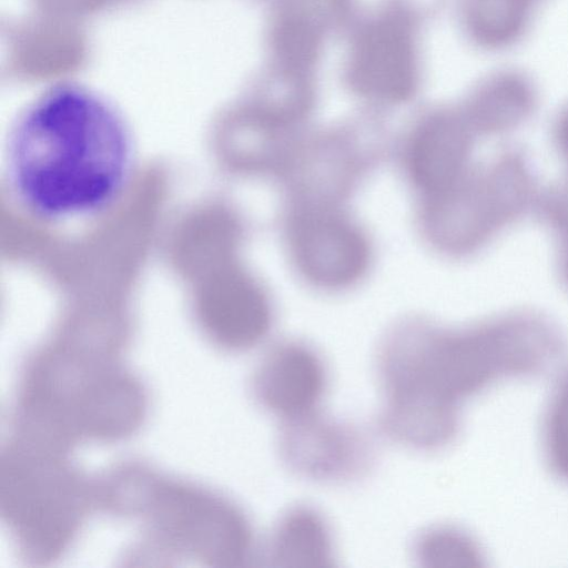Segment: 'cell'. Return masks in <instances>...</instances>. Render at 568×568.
I'll list each match as a JSON object with an SVG mask.
<instances>
[{"instance_id":"7c38bea8","label":"cell","mask_w":568,"mask_h":568,"mask_svg":"<svg viewBox=\"0 0 568 568\" xmlns=\"http://www.w3.org/2000/svg\"><path fill=\"white\" fill-rule=\"evenodd\" d=\"M321 47L317 24L300 11H287L275 22L273 50L278 74L307 80Z\"/></svg>"},{"instance_id":"5bb4252c","label":"cell","mask_w":568,"mask_h":568,"mask_svg":"<svg viewBox=\"0 0 568 568\" xmlns=\"http://www.w3.org/2000/svg\"><path fill=\"white\" fill-rule=\"evenodd\" d=\"M544 448L550 469L568 481V375L555 390L544 420Z\"/></svg>"},{"instance_id":"2e32d148","label":"cell","mask_w":568,"mask_h":568,"mask_svg":"<svg viewBox=\"0 0 568 568\" xmlns=\"http://www.w3.org/2000/svg\"><path fill=\"white\" fill-rule=\"evenodd\" d=\"M565 271H566L567 277H568V226H567L566 243H565Z\"/></svg>"},{"instance_id":"9a60e30c","label":"cell","mask_w":568,"mask_h":568,"mask_svg":"<svg viewBox=\"0 0 568 568\" xmlns=\"http://www.w3.org/2000/svg\"><path fill=\"white\" fill-rule=\"evenodd\" d=\"M559 138H560L561 146L564 148V150L568 154V114H567V116L565 118V120L562 121V123L560 125Z\"/></svg>"},{"instance_id":"8992f818","label":"cell","mask_w":568,"mask_h":568,"mask_svg":"<svg viewBox=\"0 0 568 568\" xmlns=\"http://www.w3.org/2000/svg\"><path fill=\"white\" fill-rule=\"evenodd\" d=\"M276 447L286 469L317 484L357 481L376 462L374 442L365 429L320 409L282 420Z\"/></svg>"},{"instance_id":"7a4b0ae2","label":"cell","mask_w":568,"mask_h":568,"mask_svg":"<svg viewBox=\"0 0 568 568\" xmlns=\"http://www.w3.org/2000/svg\"><path fill=\"white\" fill-rule=\"evenodd\" d=\"M540 363L538 343L521 323L452 331L422 318L403 321L375 356L378 427L403 447L443 449L459 432L465 400L498 381L537 373Z\"/></svg>"},{"instance_id":"52a82bcc","label":"cell","mask_w":568,"mask_h":568,"mask_svg":"<svg viewBox=\"0 0 568 568\" xmlns=\"http://www.w3.org/2000/svg\"><path fill=\"white\" fill-rule=\"evenodd\" d=\"M288 243L298 271L323 288L353 285L366 273L371 261L363 232L326 206L298 210L290 222Z\"/></svg>"},{"instance_id":"4fadbf2b","label":"cell","mask_w":568,"mask_h":568,"mask_svg":"<svg viewBox=\"0 0 568 568\" xmlns=\"http://www.w3.org/2000/svg\"><path fill=\"white\" fill-rule=\"evenodd\" d=\"M412 552L419 566L428 568L478 567L483 560L471 535L452 525L423 529L414 538Z\"/></svg>"},{"instance_id":"8fae6325","label":"cell","mask_w":568,"mask_h":568,"mask_svg":"<svg viewBox=\"0 0 568 568\" xmlns=\"http://www.w3.org/2000/svg\"><path fill=\"white\" fill-rule=\"evenodd\" d=\"M265 551L273 567L336 566L331 524L320 509L307 504H296L282 513L271 531Z\"/></svg>"},{"instance_id":"277c9868","label":"cell","mask_w":568,"mask_h":568,"mask_svg":"<svg viewBox=\"0 0 568 568\" xmlns=\"http://www.w3.org/2000/svg\"><path fill=\"white\" fill-rule=\"evenodd\" d=\"M95 489L99 507L141 524L133 559H192L216 567H242L255 559L248 516L219 491L138 462L115 465L95 480Z\"/></svg>"},{"instance_id":"9c48e42d","label":"cell","mask_w":568,"mask_h":568,"mask_svg":"<svg viewBox=\"0 0 568 568\" xmlns=\"http://www.w3.org/2000/svg\"><path fill=\"white\" fill-rule=\"evenodd\" d=\"M329 384L322 355L301 341L274 345L257 363L251 379L255 402L282 420L320 409Z\"/></svg>"},{"instance_id":"6da1fadb","label":"cell","mask_w":568,"mask_h":568,"mask_svg":"<svg viewBox=\"0 0 568 568\" xmlns=\"http://www.w3.org/2000/svg\"><path fill=\"white\" fill-rule=\"evenodd\" d=\"M135 168L132 131L106 98L55 84L17 115L6 151L10 197L49 225L83 222L111 209Z\"/></svg>"},{"instance_id":"ba28073f","label":"cell","mask_w":568,"mask_h":568,"mask_svg":"<svg viewBox=\"0 0 568 568\" xmlns=\"http://www.w3.org/2000/svg\"><path fill=\"white\" fill-rule=\"evenodd\" d=\"M407 18L388 13L365 26L354 42L348 67L351 85L362 95L386 103L409 99L417 84V59Z\"/></svg>"},{"instance_id":"5b68a950","label":"cell","mask_w":568,"mask_h":568,"mask_svg":"<svg viewBox=\"0 0 568 568\" xmlns=\"http://www.w3.org/2000/svg\"><path fill=\"white\" fill-rule=\"evenodd\" d=\"M69 453L11 434L0 463V510L19 556L31 565L59 559L97 506Z\"/></svg>"},{"instance_id":"3957f363","label":"cell","mask_w":568,"mask_h":568,"mask_svg":"<svg viewBox=\"0 0 568 568\" xmlns=\"http://www.w3.org/2000/svg\"><path fill=\"white\" fill-rule=\"evenodd\" d=\"M148 397L119 356L71 341L32 354L21 371L13 432L71 450L84 440L112 443L133 435Z\"/></svg>"},{"instance_id":"30bf717a","label":"cell","mask_w":568,"mask_h":568,"mask_svg":"<svg viewBox=\"0 0 568 568\" xmlns=\"http://www.w3.org/2000/svg\"><path fill=\"white\" fill-rule=\"evenodd\" d=\"M469 146L467 130L453 115L435 114L418 124L409 141L407 164L412 181L428 200L460 182Z\"/></svg>"}]
</instances>
